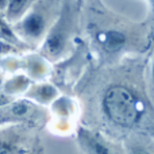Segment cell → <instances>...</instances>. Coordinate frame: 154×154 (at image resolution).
<instances>
[{"mask_svg": "<svg viewBox=\"0 0 154 154\" xmlns=\"http://www.w3.org/2000/svg\"><path fill=\"white\" fill-rule=\"evenodd\" d=\"M103 114L112 125L122 128H131L142 119L145 104L126 85H111L101 97Z\"/></svg>", "mask_w": 154, "mask_h": 154, "instance_id": "6da1fadb", "label": "cell"}, {"mask_svg": "<svg viewBox=\"0 0 154 154\" xmlns=\"http://www.w3.org/2000/svg\"><path fill=\"white\" fill-rule=\"evenodd\" d=\"M80 3L65 2L60 10L58 18L56 19L42 43V56L49 61H56L65 53L75 31Z\"/></svg>", "mask_w": 154, "mask_h": 154, "instance_id": "7a4b0ae2", "label": "cell"}, {"mask_svg": "<svg viewBox=\"0 0 154 154\" xmlns=\"http://www.w3.org/2000/svg\"><path fill=\"white\" fill-rule=\"evenodd\" d=\"M50 3H34L27 14L12 26V31L19 41L29 45L43 43L51 26H49Z\"/></svg>", "mask_w": 154, "mask_h": 154, "instance_id": "3957f363", "label": "cell"}, {"mask_svg": "<svg viewBox=\"0 0 154 154\" xmlns=\"http://www.w3.org/2000/svg\"><path fill=\"white\" fill-rule=\"evenodd\" d=\"M45 118L39 104L29 99H15L0 106V127L7 125H35Z\"/></svg>", "mask_w": 154, "mask_h": 154, "instance_id": "277c9868", "label": "cell"}, {"mask_svg": "<svg viewBox=\"0 0 154 154\" xmlns=\"http://www.w3.org/2000/svg\"><path fill=\"white\" fill-rule=\"evenodd\" d=\"M77 141L84 154H119L111 142L91 128L80 127L77 130Z\"/></svg>", "mask_w": 154, "mask_h": 154, "instance_id": "5b68a950", "label": "cell"}, {"mask_svg": "<svg viewBox=\"0 0 154 154\" xmlns=\"http://www.w3.org/2000/svg\"><path fill=\"white\" fill-rule=\"evenodd\" d=\"M93 41L95 43L108 54H114L120 51L127 43V35L125 31L118 30L115 27H106L99 29L93 32Z\"/></svg>", "mask_w": 154, "mask_h": 154, "instance_id": "8992f818", "label": "cell"}, {"mask_svg": "<svg viewBox=\"0 0 154 154\" xmlns=\"http://www.w3.org/2000/svg\"><path fill=\"white\" fill-rule=\"evenodd\" d=\"M24 97L34 101L37 104H50L58 99V89L54 85L48 82H41V84L31 85Z\"/></svg>", "mask_w": 154, "mask_h": 154, "instance_id": "52a82bcc", "label": "cell"}, {"mask_svg": "<svg viewBox=\"0 0 154 154\" xmlns=\"http://www.w3.org/2000/svg\"><path fill=\"white\" fill-rule=\"evenodd\" d=\"M26 147L22 141V135L16 131L0 133V154H24Z\"/></svg>", "mask_w": 154, "mask_h": 154, "instance_id": "ba28073f", "label": "cell"}, {"mask_svg": "<svg viewBox=\"0 0 154 154\" xmlns=\"http://www.w3.org/2000/svg\"><path fill=\"white\" fill-rule=\"evenodd\" d=\"M31 87V81H30V76L26 75H16L14 77H11L3 87V95L5 97H14L24 93L26 95L27 91Z\"/></svg>", "mask_w": 154, "mask_h": 154, "instance_id": "9c48e42d", "label": "cell"}, {"mask_svg": "<svg viewBox=\"0 0 154 154\" xmlns=\"http://www.w3.org/2000/svg\"><path fill=\"white\" fill-rule=\"evenodd\" d=\"M34 2H24V0H12L8 2L7 10L4 12V19L11 27L16 24L24 15L27 11L32 7Z\"/></svg>", "mask_w": 154, "mask_h": 154, "instance_id": "30bf717a", "label": "cell"}, {"mask_svg": "<svg viewBox=\"0 0 154 154\" xmlns=\"http://www.w3.org/2000/svg\"><path fill=\"white\" fill-rule=\"evenodd\" d=\"M29 73L31 77L41 79V77H45L48 73V66L45 62L41 61L39 57H29Z\"/></svg>", "mask_w": 154, "mask_h": 154, "instance_id": "8fae6325", "label": "cell"}, {"mask_svg": "<svg viewBox=\"0 0 154 154\" xmlns=\"http://www.w3.org/2000/svg\"><path fill=\"white\" fill-rule=\"evenodd\" d=\"M0 39L3 41H7V42H18V38L16 35L14 34L12 31V27L5 22L4 16L0 14ZM20 42V41H19Z\"/></svg>", "mask_w": 154, "mask_h": 154, "instance_id": "7c38bea8", "label": "cell"}, {"mask_svg": "<svg viewBox=\"0 0 154 154\" xmlns=\"http://www.w3.org/2000/svg\"><path fill=\"white\" fill-rule=\"evenodd\" d=\"M128 154H147V152L145 149H142V147H134V149L130 150Z\"/></svg>", "mask_w": 154, "mask_h": 154, "instance_id": "4fadbf2b", "label": "cell"}, {"mask_svg": "<svg viewBox=\"0 0 154 154\" xmlns=\"http://www.w3.org/2000/svg\"><path fill=\"white\" fill-rule=\"evenodd\" d=\"M7 101H10V99H8V97H5L4 95H3V96H0V106H2V104H4V103H7Z\"/></svg>", "mask_w": 154, "mask_h": 154, "instance_id": "5bb4252c", "label": "cell"}, {"mask_svg": "<svg viewBox=\"0 0 154 154\" xmlns=\"http://www.w3.org/2000/svg\"><path fill=\"white\" fill-rule=\"evenodd\" d=\"M152 81L154 85V60H153V64H152Z\"/></svg>", "mask_w": 154, "mask_h": 154, "instance_id": "9a60e30c", "label": "cell"}, {"mask_svg": "<svg viewBox=\"0 0 154 154\" xmlns=\"http://www.w3.org/2000/svg\"><path fill=\"white\" fill-rule=\"evenodd\" d=\"M3 87H4V84H3V77H2V75H0V88L3 89ZM0 96H3V95H0Z\"/></svg>", "mask_w": 154, "mask_h": 154, "instance_id": "2e32d148", "label": "cell"}]
</instances>
